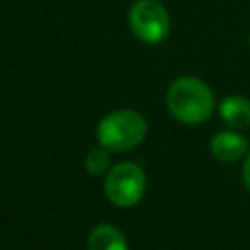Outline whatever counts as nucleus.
I'll return each instance as SVG.
<instances>
[{"mask_svg":"<svg viewBox=\"0 0 250 250\" xmlns=\"http://www.w3.org/2000/svg\"><path fill=\"white\" fill-rule=\"evenodd\" d=\"M219 115L221 119L230 127H248L250 125V100L238 94L227 96L219 104Z\"/></svg>","mask_w":250,"mask_h":250,"instance_id":"6","label":"nucleus"},{"mask_svg":"<svg viewBox=\"0 0 250 250\" xmlns=\"http://www.w3.org/2000/svg\"><path fill=\"white\" fill-rule=\"evenodd\" d=\"M84 164H86V170H88L92 176L107 174V170H109V150L104 148V146L92 148V150L88 152Z\"/></svg>","mask_w":250,"mask_h":250,"instance_id":"8","label":"nucleus"},{"mask_svg":"<svg viewBox=\"0 0 250 250\" xmlns=\"http://www.w3.org/2000/svg\"><path fill=\"white\" fill-rule=\"evenodd\" d=\"M242 178H244V184L246 188L250 189V152L244 156V166H242Z\"/></svg>","mask_w":250,"mask_h":250,"instance_id":"9","label":"nucleus"},{"mask_svg":"<svg viewBox=\"0 0 250 250\" xmlns=\"http://www.w3.org/2000/svg\"><path fill=\"white\" fill-rule=\"evenodd\" d=\"M88 250H129L125 234L113 225H98L86 242Z\"/></svg>","mask_w":250,"mask_h":250,"instance_id":"7","label":"nucleus"},{"mask_svg":"<svg viewBox=\"0 0 250 250\" xmlns=\"http://www.w3.org/2000/svg\"><path fill=\"white\" fill-rule=\"evenodd\" d=\"M104 189L115 207H133L146 191V176L139 164L119 162L107 170Z\"/></svg>","mask_w":250,"mask_h":250,"instance_id":"3","label":"nucleus"},{"mask_svg":"<svg viewBox=\"0 0 250 250\" xmlns=\"http://www.w3.org/2000/svg\"><path fill=\"white\" fill-rule=\"evenodd\" d=\"M211 152L221 162H234L246 156L248 141L236 131H219L211 141Z\"/></svg>","mask_w":250,"mask_h":250,"instance_id":"5","label":"nucleus"},{"mask_svg":"<svg viewBox=\"0 0 250 250\" xmlns=\"http://www.w3.org/2000/svg\"><path fill=\"white\" fill-rule=\"evenodd\" d=\"M131 31L143 43H160L168 37L170 16L158 0H137L127 14Z\"/></svg>","mask_w":250,"mask_h":250,"instance_id":"4","label":"nucleus"},{"mask_svg":"<svg viewBox=\"0 0 250 250\" xmlns=\"http://www.w3.org/2000/svg\"><path fill=\"white\" fill-rule=\"evenodd\" d=\"M146 119L135 109H115L100 119L96 137L109 152H125L141 145L146 137Z\"/></svg>","mask_w":250,"mask_h":250,"instance_id":"2","label":"nucleus"},{"mask_svg":"<svg viewBox=\"0 0 250 250\" xmlns=\"http://www.w3.org/2000/svg\"><path fill=\"white\" fill-rule=\"evenodd\" d=\"M170 113L184 125H199L207 121L215 107L211 88L195 76L176 78L166 94Z\"/></svg>","mask_w":250,"mask_h":250,"instance_id":"1","label":"nucleus"}]
</instances>
